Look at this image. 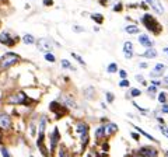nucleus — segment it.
Instances as JSON below:
<instances>
[{
  "mask_svg": "<svg viewBox=\"0 0 168 157\" xmlns=\"http://www.w3.org/2000/svg\"><path fill=\"white\" fill-rule=\"evenodd\" d=\"M13 126V121H11V117L7 112L4 111H0V129L2 131H8Z\"/></svg>",
  "mask_w": 168,
  "mask_h": 157,
  "instance_id": "nucleus-8",
  "label": "nucleus"
},
{
  "mask_svg": "<svg viewBox=\"0 0 168 157\" xmlns=\"http://www.w3.org/2000/svg\"><path fill=\"white\" fill-rule=\"evenodd\" d=\"M20 60V56L14 52H7L4 53L3 56H0V72L2 70H6L11 66H14L15 63Z\"/></svg>",
  "mask_w": 168,
  "mask_h": 157,
  "instance_id": "nucleus-2",
  "label": "nucleus"
},
{
  "mask_svg": "<svg viewBox=\"0 0 168 157\" xmlns=\"http://www.w3.org/2000/svg\"><path fill=\"white\" fill-rule=\"evenodd\" d=\"M35 45H37L38 51L45 52V53L52 52L53 46H55V44H53V41L51 38H39L38 41H35Z\"/></svg>",
  "mask_w": 168,
  "mask_h": 157,
  "instance_id": "nucleus-5",
  "label": "nucleus"
},
{
  "mask_svg": "<svg viewBox=\"0 0 168 157\" xmlns=\"http://www.w3.org/2000/svg\"><path fill=\"white\" fill-rule=\"evenodd\" d=\"M164 156H165V157H168V150H165V152H164Z\"/></svg>",
  "mask_w": 168,
  "mask_h": 157,
  "instance_id": "nucleus-53",
  "label": "nucleus"
},
{
  "mask_svg": "<svg viewBox=\"0 0 168 157\" xmlns=\"http://www.w3.org/2000/svg\"><path fill=\"white\" fill-rule=\"evenodd\" d=\"M59 102H62L66 108H76L77 107L76 101H74V98L72 95H62V98H60Z\"/></svg>",
  "mask_w": 168,
  "mask_h": 157,
  "instance_id": "nucleus-16",
  "label": "nucleus"
},
{
  "mask_svg": "<svg viewBox=\"0 0 168 157\" xmlns=\"http://www.w3.org/2000/svg\"><path fill=\"white\" fill-rule=\"evenodd\" d=\"M49 110L56 115V119L62 118L65 114H67V108L63 105L62 102H59V101H52L51 104H49Z\"/></svg>",
  "mask_w": 168,
  "mask_h": 157,
  "instance_id": "nucleus-7",
  "label": "nucleus"
},
{
  "mask_svg": "<svg viewBox=\"0 0 168 157\" xmlns=\"http://www.w3.org/2000/svg\"><path fill=\"white\" fill-rule=\"evenodd\" d=\"M22 42L27 45H32V44H35V38H34L31 34H25V35L22 37Z\"/></svg>",
  "mask_w": 168,
  "mask_h": 157,
  "instance_id": "nucleus-25",
  "label": "nucleus"
},
{
  "mask_svg": "<svg viewBox=\"0 0 168 157\" xmlns=\"http://www.w3.org/2000/svg\"><path fill=\"white\" fill-rule=\"evenodd\" d=\"M135 79H136L137 81H139V83H142L143 86H147V81L144 80V77H143V74H136V76H135Z\"/></svg>",
  "mask_w": 168,
  "mask_h": 157,
  "instance_id": "nucleus-36",
  "label": "nucleus"
},
{
  "mask_svg": "<svg viewBox=\"0 0 168 157\" xmlns=\"http://www.w3.org/2000/svg\"><path fill=\"white\" fill-rule=\"evenodd\" d=\"M94 31H95V32H98V31H99V27H98V26L94 27Z\"/></svg>",
  "mask_w": 168,
  "mask_h": 157,
  "instance_id": "nucleus-52",
  "label": "nucleus"
},
{
  "mask_svg": "<svg viewBox=\"0 0 168 157\" xmlns=\"http://www.w3.org/2000/svg\"><path fill=\"white\" fill-rule=\"evenodd\" d=\"M164 83L168 84V72H167V74H164Z\"/></svg>",
  "mask_w": 168,
  "mask_h": 157,
  "instance_id": "nucleus-49",
  "label": "nucleus"
},
{
  "mask_svg": "<svg viewBox=\"0 0 168 157\" xmlns=\"http://www.w3.org/2000/svg\"><path fill=\"white\" fill-rule=\"evenodd\" d=\"M59 140H60V133H59V129L58 128H53V131H52V133L49 135V146H51V153H53L56 150V147H58L59 145Z\"/></svg>",
  "mask_w": 168,
  "mask_h": 157,
  "instance_id": "nucleus-10",
  "label": "nucleus"
},
{
  "mask_svg": "<svg viewBox=\"0 0 168 157\" xmlns=\"http://www.w3.org/2000/svg\"><path fill=\"white\" fill-rule=\"evenodd\" d=\"M118 63H115V62H112V63H109V65L106 66V72L109 74H113V73H118Z\"/></svg>",
  "mask_w": 168,
  "mask_h": 157,
  "instance_id": "nucleus-24",
  "label": "nucleus"
},
{
  "mask_svg": "<svg viewBox=\"0 0 168 157\" xmlns=\"http://www.w3.org/2000/svg\"><path fill=\"white\" fill-rule=\"evenodd\" d=\"M133 107H135L136 110L139 111V112L142 114V115H149V114H150V111L147 110V108H143V107H140L139 104H136V102H133Z\"/></svg>",
  "mask_w": 168,
  "mask_h": 157,
  "instance_id": "nucleus-28",
  "label": "nucleus"
},
{
  "mask_svg": "<svg viewBox=\"0 0 168 157\" xmlns=\"http://www.w3.org/2000/svg\"><path fill=\"white\" fill-rule=\"evenodd\" d=\"M0 153H2V156H3V157H13L10 154V152H8V149H7V147H4V146H2V149H0Z\"/></svg>",
  "mask_w": 168,
  "mask_h": 157,
  "instance_id": "nucleus-34",
  "label": "nucleus"
},
{
  "mask_svg": "<svg viewBox=\"0 0 168 157\" xmlns=\"http://www.w3.org/2000/svg\"><path fill=\"white\" fill-rule=\"evenodd\" d=\"M130 136H132L133 139H135L136 142H139V140H140V135L137 133V132H132V133H130Z\"/></svg>",
  "mask_w": 168,
  "mask_h": 157,
  "instance_id": "nucleus-43",
  "label": "nucleus"
},
{
  "mask_svg": "<svg viewBox=\"0 0 168 157\" xmlns=\"http://www.w3.org/2000/svg\"><path fill=\"white\" fill-rule=\"evenodd\" d=\"M90 19H91L94 22H97L98 26H101V24L104 22V15H102V14H99V13H95V14H91V15H90Z\"/></svg>",
  "mask_w": 168,
  "mask_h": 157,
  "instance_id": "nucleus-22",
  "label": "nucleus"
},
{
  "mask_svg": "<svg viewBox=\"0 0 168 157\" xmlns=\"http://www.w3.org/2000/svg\"><path fill=\"white\" fill-rule=\"evenodd\" d=\"M98 156H99V157H109V156H108V153H105V152H102V153H99Z\"/></svg>",
  "mask_w": 168,
  "mask_h": 157,
  "instance_id": "nucleus-48",
  "label": "nucleus"
},
{
  "mask_svg": "<svg viewBox=\"0 0 168 157\" xmlns=\"http://www.w3.org/2000/svg\"><path fill=\"white\" fill-rule=\"evenodd\" d=\"M139 44L142 46L147 48H154V41L147 35V34H139Z\"/></svg>",
  "mask_w": 168,
  "mask_h": 157,
  "instance_id": "nucleus-13",
  "label": "nucleus"
},
{
  "mask_svg": "<svg viewBox=\"0 0 168 157\" xmlns=\"http://www.w3.org/2000/svg\"><path fill=\"white\" fill-rule=\"evenodd\" d=\"M160 112L163 114V115H164V114H168V102H167V104H161Z\"/></svg>",
  "mask_w": 168,
  "mask_h": 157,
  "instance_id": "nucleus-38",
  "label": "nucleus"
},
{
  "mask_svg": "<svg viewBox=\"0 0 168 157\" xmlns=\"http://www.w3.org/2000/svg\"><path fill=\"white\" fill-rule=\"evenodd\" d=\"M105 100L108 104H113V101H115V94L111 91H105Z\"/></svg>",
  "mask_w": 168,
  "mask_h": 157,
  "instance_id": "nucleus-29",
  "label": "nucleus"
},
{
  "mask_svg": "<svg viewBox=\"0 0 168 157\" xmlns=\"http://www.w3.org/2000/svg\"><path fill=\"white\" fill-rule=\"evenodd\" d=\"M123 29H125V32L129 34V35H139L140 34V28L137 27V24H129Z\"/></svg>",
  "mask_w": 168,
  "mask_h": 157,
  "instance_id": "nucleus-19",
  "label": "nucleus"
},
{
  "mask_svg": "<svg viewBox=\"0 0 168 157\" xmlns=\"http://www.w3.org/2000/svg\"><path fill=\"white\" fill-rule=\"evenodd\" d=\"M163 52H164L165 55H167V56H168V46H165V48H164V49H163Z\"/></svg>",
  "mask_w": 168,
  "mask_h": 157,
  "instance_id": "nucleus-50",
  "label": "nucleus"
},
{
  "mask_svg": "<svg viewBox=\"0 0 168 157\" xmlns=\"http://www.w3.org/2000/svg\"><path fill=\"white\" fill-rule=\"evenodd\" d=\"M156 119L158 121V124H160V125H165V121H164V118H161V117H156Z\"/></svg>",
  "mask_w": 168,
  "mask_h": 157,
  "instance_id": "nucleus-45",
  "label": "nucleus"
},
{
  "mask_svg": "<svg viewBox=\"0 0 168 157\" xmlns=\"http://www.w3.org/2000/svg\"><path fill=\"white\" fill-rule=\"evenodd\" d=\"M151 84H153V86H156V87H158V86H161V84H163V81L156 80V79H151Z\"/></svg>",
  "mask_w": 168,
  "mask_h": 157,
  "instance_id": "nucleus-44",
  "label": "nucleus"
},
{
  "mask_svg": "<svg viewBox=\"0 0 168 157\" xmlns=\"http://www.w3.org/2000/svg\"><path fill=\"white\" fill-rule=\"evenodd\" d=\"M147 94H149L151 98H154V95L157 94V87L153 86V84H150L149 87H147Z\"/></svg>",
  "mask_w": 168,
  "mask_h": 157,
  "instance_id": "nucleus-27",
  "label": "nucleus"
},
{
  "mask_svg": "<svg viewBox=\"0 0 168 157\" xmlns=\"http://www.w3.org/2000/svg\"><path fill=\"white\" fill-rule=\"evenodd\" d=\"M73 29H74V32H83V31H86V28L84 27H80V26H73Z\"/></svg>",
  "mask_w": 168,
  "mask_h": 157,
  "instance_id": "nucleus-40",
  "label": "nucleus"
},
{
  "mask_svg": "<svg viewBox=\"0 0 168 157\" xmlns=\"http://www.w3.org/2000/svg\"><path fill=\"white\" fill-rule=\"evenodd\" d=\"M70 55L73 56V58H74V59H76L77 62L80 63V65H81V66H83V67H86V62H84V59H83V58H81V56H80V55H77L76 52H72V53H70Z\"/></svg>",
  "mask_w": 168,
  "mask_h": 157,
  "instance_id": "nucleus-31",
  "label": "nucleus"
},
{
  "mask_svg": "<svg viewBox=\"0 0 168 157\" xmlns=\"http://www.w3.org/2000/svg\"><path fill=\"white\" fill-rule=\"evenodd\" d=\"M18 42V37L17 35H13L8 31H3L0 34V44L6 45V46H14L15 44Z\"/></svg>",
  "mask_w": 168,
  "mask_h": 157,
  "instance_id": "nucleus-6",
  "label": "nucleus"
},
{
  "mask_svg": "<svg viewBox=\"0 0 168 157\" xmlns=\"http://www.w3.org/2000/svg\"><path fill=\"white\" fill-rule=\"evenodd\" d=\"M139 67H140V69H147L149 66H147L146 62H140V63H139Z\"/></svg>",
  "mask_w": 168,
  "mask_h": 157,
  "instance_id": "nucleus-46",
  "label": "nucleus"
},
{
  "mask_svg": "<svg viewBox=\"0 0 168 157\" xmlns=\"http://www.w3.org/2000/svg\"><path fill=\"white\" fill-rule=\"evenodd\" d=\"M123 6H122V3H118V4H115V6H113V9H112V11H115V13H121L122 10H123Z\"/></svg>",
  "mask_w": 168,
  "mask_h": 157,
  "instance_id": "nucleus-39",
  "label": "nucleus"
},
{
  "mask_svg": "<svg viewBox=\"0 0 168 157\" xmlns=\"http://www.w3.org/2000/svg\"><path fill=\"white\" fill-rule=\"evenodd\" d=\"M140 56L144 59H156L158 56V52L156 51V48H147L143 53H140Z\"/></svg>",
  "mask_w": 168,
  "mask_h": 157,
  "instance_id": "nucleus-17",
  "label": "nucleus"
},
{
  "mask_svg": "<svg viewBox=\"0 0 168 157\" xmlns=\"http://www.w3.org/2000/svg\"><path fill=\"white\" fill-rule=\"evenodd\" d=\"M149 6L153 9V11L156 14H164V7H163V4L158 2V0H146Z\"/></svg>",
  "mask_w": 168,
  "mask_h": 157,
  "instance_id": "nucleus-14",
  "label": "nucleus"
},
{
  "mask_svg": "<svg viewBox=\"0 0 168 157\" xmlns=\"http://www.w3.org/2000/svg\"><path fill=\"white\" fill-rule=\"evenodd\" d=\"M62 67L63 69H67V70H73V72L76 70V67H74L67 59H62Z\"/></svg>",
  "mask_w": 168,
  "mask_h": 157,
  "instance_id": "nucleus-26",
  "label": "nucleus"
},
{
  "mask_svg": "<svg viewBox=\"0 0 168 157\" xmlns=\"http://www.w3.org/2000/svg\"><path fill=\"white\" fill-rule=\"evenodd\" d=\"M135 58V52H126V53H125V59H129V60H130V59H133Z\"/></svg>",
  "mask_w": 168,
  "mask_h": 157,
  "instance_id": "nucleus-42",
  "label": "nucleus"
},
{
  "mask_svg": "<svg viewBox=\"0 0 168 157\" xmlns=\"http://www.w3.org/2000/svg\"><path fill=\"white\" fill-rule=\"evenodd\" d=\"M29 157H34V156H29Z\"/></svg>",
  "mask_w": 168,
  "mask_h": 157,
  "instance_id": "nucleus-55",
  "label": "nucleus"
},
{
  "mask_svg": "<svg viewBox=\"0 0 168 157\" xmlns=\"http://www.w3.org/2000/svg\"><path fill=\"white\" fill-rule=\"evenodd\" d=\"M140 95H142V90H140V88H132L130 90L132 98H136V97H140Z\"/></svg>",
  "mask_w": 168,
  "mask_h": 157,
  "instance_id": "nucleus-32",
  "label": "nucleus"
},
{
  "mask_svg": "<svg viewBox=\"0 0 168 157\" xmlns=\"http://www.w3.org/2000/svg\"><path fill=\"white\" fill-rule=\"evenodd\" d=\"M119 87H122V88L130 87V81H129L128 79H125V80H121V81H119Z\"/></svg>",
  "mask_w": 168,
  "mask_h": 157,
  "instance_id": "nucleus-35",
  "label": "nucleus"
},
{
  "mask_svg": "<svg viewBox=\"0 0 168 157\" xmlns=\"http://www.w3.org/2000/svg\"><path fill=\"white\" fill-rule=\"evenodd\" d=\"M136 153L142 157H160V152L156 146L151 145H146V146H140L136 150Z\"/></svg>",
  "mask_w": 168,
  "mask_h": 157,
  "instance_id": "nucleus-4",
  "label": "nucleus"
},
{
  "mask_svg": "<svg viewBox=\"0 0 168 157\" xmlns=\"http://www.w3.org/2000/svg\"><path fill=\"white\" fill-rule=\"evenodd\" d=\"M94 138L97 142H104L105 140V128H104V124L98 125L97 128H95V132H94Z\"/></svg>",
  "mask_w": 168,
  "mask_h": 157,
  "instance_id": "nucleus-15",
  "label": "nucleus"
},
{
  "mask_svg": "<svg viewBox=\"0 0 168 157\" xmlns=\"http://www.w3.org/2000/svg\"><path fill=\"white\" fill-rule=\"evenodd\" d=\"M45 128H46V118H39V125H38V135H45Z\"/></svg>",
  "mask_w": 168,
  "mask_h": 157,
  "instance_id": "nucleus-21",
  "label": "nucleus"
},
{
  "mask_svg": "<svg viewBox=\"0 0 168 157\" xmlns=\"http://www.w3.org/2000/svg\"><path fill=\"white\" fill-rule=\"evenodd\" d=\"M108 150H109V143H108V142H105V140H104V142H102V152H105V153H108Z\"/></svg>",
  "mask_w": 168,
  "mask_h": 157,
  "instance_id": "nucleus-41",
  "label": "nucleus"
},
{
  "mask_svg": "<svg viewBox=\"0 0 168 157\" xmlns=\"http://www.w3.org/2000/svg\"><path fill=\"white\" fill-rule=\"evenodd\" d=\"M104 128H105V138H111V136L116 135V132L119 131V128H118L116 124H113V122H111V121H108L106 124H104Z\"/></svg>",
  "mask_w": 168,
  "mask_h": 157,
  "instance_id": "nucleus-11",
  "label": "nucleus"
},
{
  "mask_svg": "<svg viewBox=\"0 0 168 157\" xmlns=\"http://www.w3.org/2000/svg\"><path fill=\"white\" fill-rule=\"evenodd\" d=\"M6 102H7V104H11V105H22V104H24V105H28L29 100L24 91H15V93L8 95Z\"/></svg>",
  "mask_w": 168,
  "mask_h": 157,
  "instance_id": "nucleus-3",
  "label": "nucleus"
},
{
  "mask_svg": "<svg viewBox=\"0 0 168 157\" xmlns=\"http://www.w3.org/2000/svg\"><path fill=\"white\" fill-rule=\"evenodd\" d=\"M132 126L135 128V131L137 132L139 135H143V136H144V138H146V139H149V140H151V142H154V143H158V140H157V139H156V138H154L153 135H150V133H147L146 131H143V129L140 128V126H136V125H132Z\"/></svg>",
  "mask_w": 168,
  "mask_h": 157,
  "instance_id": "nucleus-18",
  "label": "nucleus"
},
{
  "mask_svg": "<svg viewBox=\"0 0 168 157\" xmlns=\"http://www.w3.org/2000/svg\"><path fill=\"white\" fill-rule=\"evenodd\" d=\"M130 157H142V156H139V154L135 152V153H132V154H130Z\"/></svg>",
  "mask_w": 168,
  "mask_h": 157,
  "instance_id": "nucleus-51",
  "label": "nucleus"
},
{
  "mask_svg": "<svg viewBox=\"0 0 168 157\" xmlns=\"http://www.w3.org/2000/svg\"><path fill=\"white\" fill-rule=\"evenodd\" d=\"M157 101L160 102V104H167L168 102V95L165 91H160L157 94Z\"/></svg>",
  "mask_w": 168,
  "mask_h": 157,
  "instance_id": "nucleus-23",
  "label": "nucleus"
},
{
  "mask_svg": "<svg viewBox=\"0 0 168 157\" xmlns=\"http://www.w3.org/2000/svg\"><path fill=\"white\" fill-rule=\"evenodd\" d=\"M95 157H99V156H98V154H95Z\"/></svg>",
  "mask_w": 168,
  "mask_h": 157,
  "instance_id": "nucleus-54",
  "label": "nucleus"
},
{
  "mask_svg": "<svg viewBox=\"0 0 168 157\" xmlns=\"http://www.w3.org/2000/svg\"><path fill=\"white\" fill-rule=\"evenodd\" d=\"M118 74H119V77H121V80H125V79H128V72L123 69L118 70Z\"/></svg>",
  "mask_w": 168,
  "mask_h": 157,
  "instance_id": "nucleus-37",
  "label": "nucleus"
},
{
  "mask_svg": "<svg viewBox=\"0 0 168 157\" xmlns=\"http://www.w3.org/2000/svg\"><path fill=\"white\" fill-rule=\"evenodd\" d=\"M167 70V65L165 63H156L151 72H150V77L151 79H158V77L164 76V72Z\"/></svg>",
  "mask_w": 168,
  "mask_h": 157,
  "instance_id": "nucleus-9",
  "label": "nucleus"
},
{
  "mask_svg": "<svg viewBox=\"0 0 168 157\" xmlns=\"http://www.w3.org/2000/svg\"><path fill=\"white\" fill-rule=\"evenodd\" d=\"M83 94H84V97H86L87 100H92V98H95V97H97V91H95V88L92 87V86H90V87H87V88H84Z\"/></svg>",
  "mask_w": 168,
  "mask_h": 157,
  "instance_id": "nucleus-20",
  "label": "nucleus"
},
{
  "mask_svg": "<svg viewBox=\"0 0 168 157\" xmlns=\"http://www.w3.org/2000/svg\"><path fill=\"white\" fill-rule=\"evenodd\" d=\"M88 132H90V125L86 122V121H79L76 124V133L77 135H87Z\"/></svg>",
  "mask_w": 168,
  "mask_h": 157,
  "instance_id": "nucleus-12",
  "label": "nucleus"
},
{
  "mask_svg": "<svg viewBox=\"0 0 168 157\" xmlns=\"http://www.w3.org/2000/svg\"><path fill=\"white\" fill-rule=\"evenodd\" d=\"M140 21H142V24L144 26V28H146L147 31H150V32H153L154 35H158V34H161V31H163V26H161L160 22H158V20L156 19L154 15L150 14V13L143 14Z\"/></svg>",
  "mask_w": 168,
  "mask_h": 157,
  "instance_id": "nucleus-1",
  "label": "nucleus"
},
{
  "mask_svg": "<svg viewBox=\"0 0 168 157\" xmlns=\"http://www.w3.org/2000/svg\"><path fill=\"white\" fill-rule=\"evenodd\" d=\"M45 60H48V62H55L56 60V58H55V55L52 53V52H48V53H45Z\"/></svg>",
  "mask_w": 168,
  "mask_h": 157,
  "instance_id": "nucleus-33",
  "label": "nucleus"
},
{
  "mask_svg": "<svg viewBox=\"0 0 168 157\" xmlns=\"http://www.w3.org/2000/svg\"><path fill=\"white\" fill-rule=\"evenodd\" d=\"M126 52H133V44L130 41H126L123 44V53H126Z\"/></svg>",
  "mask_w": 168,
  "mask_h": 157,
  "instance_id": "nucleus-30",
  "label": "nucleus"
},
{
  "mask_svg": "<svg viewBox=\"0 0 168 157\" xmlns=\"http://www.w3.org/2000/svg\"><path fill=\"white\" fill-rule=\"evenodd\" d=\"M52 4H53L52 0H44V6H52Z\"/></svg>",
  "mask_w": 168,
  "mask_h": 157,
  "instance_id": "nucleus-47",
  "label": "nucleus"
}]
</instances>
